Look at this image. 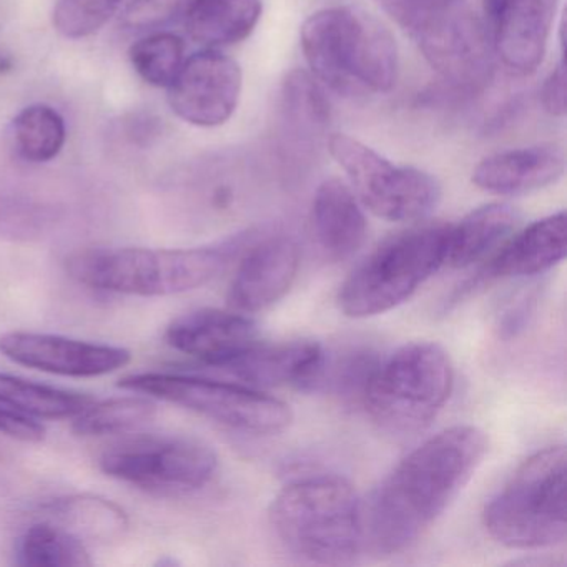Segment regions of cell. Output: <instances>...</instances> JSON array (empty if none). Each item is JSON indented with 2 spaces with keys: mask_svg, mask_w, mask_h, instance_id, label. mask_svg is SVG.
<instances>
[{
  "mask_svg": "<svg viewBox=\"0 0 567 567\" xmlns=\"http://www.w3.org/2000/svg\"><path fill=\"white\" fill-rule=\"evenodd\" d=\"M94 398L0 373V404L35 420H68L81 414Z\"/></svg>",
  "mask_w": 567,
  "mask_h": 567,
  "instance_id": "cb8c5ba5",
  "label": "cell"
},
{
  "mask_svg": "<svg viewBox=\"0 0 567 567\" xmlns=\"http://www.w3.org/2000/svg\"><path fill=\"white\" fill-rule=\"evenodd\" d=\"M0 353L32 370L72 378L114 373L132 360L125 348L29 331H12L0 338Z\"/></svg>",
  "mask_w": 567,
  "mask_h": 567,
  "instance_id": "5bb4252c",
  "label": "cell"
},
{
  "mask_svg": "<svg viewBox=\"0 0 567 567\" xmlns=\"http://www.w3.org/2000/svg\"><path fill=\"white\" fill-rule=\"evenodd\" d=\"M447 238L450 225H424L388 238L341 285L338 307L350 318L400 307L446 265Z\"/></svg>",
  "mask_w": 567,
  "mask_h": 567,
  "instance_id": "ba28073f",
  "label": "cell"
},
{
  "mask_svg": "<svg viewBox=\"0 0 567 567\" xmlns=\"http://www.w3.org/2000/svg\"><path fill=\"white\" fill-rule=\"evenodd\" d=\"M315 240L331 261L353 257L368 235V221L354 192L338 178L318 187L311 207Z\"/></svg>",
  "mask_w": 567,
  "mask_h": 567,
  "instance_id": "ffe728a7",
  "label": "cell"
},
{
  "mask_svg": "<svg viewBox=\"0 0 567 567\" xmlns=\"http://www.w3.org/2000/svg\"><path fill=\"white\" fill-rule=\"evenodd\" d=\"M540 104L544 111L553 117L566 115V64L560 59L557 68L550 72L540 89Z\"/></svg>",
  "mask_w": 567,
  "mask_h": 567,
  "instance_id": "836d02e7",
  "label": "cell"
},
{
  "mask_svg": "<svg viewBox=\"0 0 567 567\" xmlns=\"http://www.w3.org/2000/svg\"><path fill=\"white\" fill-rule=\"evenodd\" d=\"M217 467L212 447L181 436L134 437L114 444L101 457L107 476L164 496L202 489L214 480Z\"/></svg>",
  "mask_w": 567,
  "mask_h": 567,
  "instance_id": "8fae6325",
  "label": "cell"
},
{
  "mask_svg": "<svg viewBox=\"0 0 567 567\" xmlns=\"http://www.w3.org/2000/svg\"><path fill=\"white\" fill-rule=\"evenodd\" d=\"M157 408L147 398L127 396L94 401L74 417L79 436H107L144 426L154 420Z\"/></svg>",
  "mask_w": 567,
  "mask_h": 567,
  "instance_id": "f1b7e54d",
  "label": "cell"
},
{
  "mask_svg": "<svg viewBox=\"0 0 567 567\" xmlns=\"http://www.w3.org/2000/svg\"><path fill=\"white\" fill-rule=\"evenodd\" d=\"M14 71V59L6 52H0V75Z\"/></svg>",
  "mask_w": 567,
  "mask_h": 567,
  "instance_id": "e575fe53",
  "label": "cell"
},
{
  "mask_svg": "<svg viewBox=\"0 0 567 567\" xmlns=\"http://www.w3.org/2000/svg\"><path fill=\"white\" fill-rule=\"evenodd\" d=\"M416 42L434 72L456 91L477 92L493 78V49L464 0H377Z\"/></svg>",
  "mask_w": 567,
  "mask_h": 567,
  "instance_id": "8992f818",
  "label": "cell"
},
{
  "mask_svg": "<svg viewBox=\"0 0 567 567\" xmlns=\"http://www.w3.org/2000/svg\"><path fill=\"white\" fill-rule=\"evenodd\" d=\"M16 563L28 567L91 566L84 540L59 524L38 523L29 527L16 547Z\"/></svg>",
  "mask_w": 567,
  "mask_h": 567,
  "instance_id": "484cf974",
  "label": "cell"
},
{
  "mask_svg": "<svg viewBox=\"0 0 567 567\" xmlns=\"http://www.w3.org/2000/svg\"><path fill=\"white\" fill-rule=\"evenodd\" d=\"M121 386L161 398L241 433L267 436L280 433L291 423L287 403L248 384L188 374L141 373L124 378Z\"/></svg>",
  "mask_w": 567,
  "mask_h": 567,
  "instance_id": "9c48e42d",
  "label": "cell"
},
{
  "mask_svg": "<svg viewBox=\"0 0 567 567\" xmlns=\"http://www.w3.org/2000/svg\"><path fill=\"white\" fill-rule=\"evenodd\" d=\"M483 524L511 549H544L566 540V447H544L527 457L486 504Z\"/></svg>",
  "mask_w": 567,
  "mask_h": 567,
  "instance_id": "5b68a950",
  "label": "cell"
},
{
  "mask_svg": "<svg viewBox=\"0 0 567 567\" xmlns=\"http://www.w3.org/2000/svg\"><path fill=\"white\" fill-rule=\"evenodd\" d=\"M61 220V208L55 205L0 192V240L39 241L49 237Z\"/></svg>",
  "mask_w": 567,
  "mask_h": 567,
  "instance_id": "83f0119b",
  "label": "cell"
},
{
  "mask_svg": "<svg viewBox=\"0 0 567 567\" xmlns=\"http://www.w3.org/2000/svg\"><path fill=\"white\" fill-rule=\"evenodd\" d=\"M270 523L280 543L310 563H351L364 544L363 504L353 486L334 474L287 484L271 503Z\"/></svg>",
  "mask_w": 567,
  "mask_h": 567,
  "instance_id": "3957f363",
  "label": "cell"
},
{
  "mask_svg": "<svg viewBox=\"0 0 567 567\" xmlns=\"http://www.w3.org/2000/svg\"><path fill=\"white\" fill-rule=\"evenodd\" d=\"M559 0H483L487 41L514 75H530L543 64Z\"/></svg>",
  "mask_w": 567,
  "mask_h": 567,
  "instance_id": "4fadbf2b",
  "label": "cell"
},
{
  "mask_svg": "<svg viewBox=\"0 0 567 567\" xmlns=\"http://www.w3.org/2000/svg\"><path fill=\"white\" fill-rule=\"evenodd\" d=\"M52 519L81 540L112 543L122 539L128 529L125 511L112 501L92 494L62 497L45 506Z\"/></svg>",
  "mask_w": 567,
  "mask_h": 567,
  "instance_id": "603a6c76",
  "label": "cell"
},
{
  "mask_svg": "<svg viewBox=\"0 0 567 567\" xmlns=\"http://www.w3.org/2000/svg\"><path fill=\"white\" fill-rule=\"evenodd\" d=\"M12 147L19 157L32 164L54 161L68 141L64 118L44 104L31 105L16 115L9 127Z\"/></svg>",
  "mask_w": 567,
  "mask_h": 567,
  "instance_id": "d4e9b609",
  "label": "cell"
},
{
  "mask_svg": "<svg viewBox=\"0 0 567 567\" xmlns=\"http://www.w3.org/2000/svg\"><path fill=\"white\" fill-rule=\"evenodd\" d=\"M327 358V351L317 341H258L221 370H227L248 386H293L311 391L321 386Z\"/></svg>",
  "mask_w": 567,
  "mask_h": 567,
  "instance_id": "e0dca14e",
  "label": "cell"
},
{
  "mask_svg": "<svg viewBox=\"0 0 567 567\" xmlns=\"http://www.w3.org/2000/svg\"><path fill=\"white\" fill-rule=\"evenodd\" d=\"M124 0H58L54 28L68 39L91 38L117 12Z\"/></svg>",
  "mask_w": 567,
  "mask_h": 567,
  "instance_id": "4dcf8cb0",
  "label": "cell"
},
{
  "mask_svg": "<svg viewBox=\"0 0 567 567\" xmlns=\"http://www.w3.org/2000/svg\"><path fill=\"white\" fill-rule=\"evenodd\" d=\"M185 0H134L124 12L128 29H152L164 25L178 14Z\"/></svg>",
  "mask_w": 567,
  "mask_h": 567,
  "instance_id": "1f68e13d",
  "label": "cell"
},
{
  "mask_svg": "<svg viewBox=\"0 0 567 567\" xmlns=\"http://www.w3.org/2000/svg\"><path fill=\"white\" fill-rule=\"evenodd\" d=\"M241 240L215 247L184 248H91L65 261L78 284L111 293L137 297H168L187 293L214 280L237 255Z\"/></svg>",
  "mask_w": 567,
  "mask_h": 567,
  "instance_id": "277c9868",
  "label": "cell"
},
{
  "mask_svg": "<svg viewBox=\"0 0 567 567\" xmlns=\"http://www.w3.org/2000/svg\"><path fill=\"white\" fill-rule=\"evenodd\" d=\"M0 434L25 443H38L44 440L45 430L35 417L25 416L12 408L0 404Z\"/></svg>",
  "mask_w": 567,
  "mask_h": 567,
  "instance_id": "d6a6232c",
  "label": "cell"
},
{
  "mask_svg": "<svg viewBox=\"0 0 567 567\" xmlns=\"http://www.w3.org/2000/svg\"><path fill=\"white\" fill-rule=\"evenodd\" d=\"M564 171L566 157L559 145H530L483 158L473 171V184L487 194L516 197L556 184Z\"/></svg>",
  "mask_w": 567,
  "mask_h": 567,
  "instance_id": "ac0fdd59",
  "label": "cell"
},
{
  "mask_svg": "<svg viewBox=\"0 0 567 567\" xmlns=\"http://www.w3.org/2000/svg\"><path fill=\"white\" fill-rule=\"evenodd\" d=\"M328 151L350 178L358 200L388 221H416L427 217L441 200L433 175L396 165L347 134H331Z\"/></svg>",
  "mask_w": 567,
  "mask_h": 567,
  "instance_id": "30bf717a",
  "label": "cell"
},
{
  "mask_svg": "<svg viewBox=\"0 0 567 567\" xmlns=\"http://www.w3.org/2000/svg\"><path fill=\"white\" fill-rule=\"evenodd\" d=\"M300 38L311 75L337 94H388L396 85V42L363 9L343 6L315 12L301 25Z\"/></svg>",
  "mask_w": 567,
  "mask_h": 567,
  "instance_id": "7a4b0ae2",
  "label": "cell"
},
{
  "mask_svg": "<svg viewBox=\"0 0 567 567\" xmlns=\"http://www.w3.org/2000/svg\"><path fill=\"white\" fill-rule=\"evenodd\" d=\"M566 212L534 221L514 235L477 281L506 280V278L534 277L556 267L566 257Z\"/></svg>",
  "mask_w": 567,
  "mask_h": 567,
  "instance_id": "d6986e66",
  "label": "cell"
},
{
  "mask_svg": "<svg viewBox=\"0 0 567 567\" xmlns=\"http://www.w3.org/2000/svg\"><path fill=\"white\" fill-rule=\"evenodd\" d=\"M281 112L288 127L297 135H318L330 125L331 107L313 75L293 71L281 89Z\"/></svg>",
  "mask_w": 567,
  "mask_h": 567,
  "instance_id": "4316f807",
  "label": "cell"
},
{
  "mask_svg": "<svg viewBox=\"0 0 567 567\" xmlns=\"http://www.w3.org/2000/svg\"><path fill=\"white\" fill-rule=\"evenodd\" d=\"M519 224L513 205L489 204L467 214L460 224L450 225L446 264L453 268L473 267L496 250Z\"/></svg>",
  "mask_w": 567,
  "mask_h": 567,
  "instance_id": "7402d4cb",
  "label": "cell"
},
{
  "mask_svg": "<svg viewBox=\"0 0 567 567\" xmlns=\"http://www.w3.org/2000/svg\"><path fill=\"white\" fill-rule=\"evenodd\" d=\"M165 340L174 350L214 368H225L258 341V327L240 311H192L168 324Z\"/></svg>",
  "mask_w": 567,
  "mask_h": 567,
  "instance_id": "2e32d148",
  "label": "cell"
},
{
  "mask_svg": "<svg viewBox=\"0 0 567 567\" xmlns=\"http://www.w3.org/2000/svg\"><path fill=\"white\" fill-rule=\"evenodd\" d=\"M241 87L244 74L238 62L215 49H207L184 62L168 87V104L187 124L220 127L237 111Z\"/></svg>",
  "mask_w": 567,
  "mask_h": 567,
  "instance_id": "7c38bea8",
  "label": "cell"
},
{
  "mask_svg": "<svg viewBox=\"0 0 567 567\" xmlns=\"http://www.w3.org/2000/svg\"><path fill=\"white\" fill-rule=\"evenodd\" d=\"M487 450L483 430L460 424L411 451L364 504V543L384 556L413 546L456 499Z\"/></svg>",
  "mask_w": 567,
  "mask_h": 567,
  "instance_id": "6da1fadb",
  "label": "cell"
},
{
  "mask_svg": "<svg viewBox=\"0 0 567 567\" xmlns=\"http://www.w3.org/2000/svg\"><path fill=\"white\" fill-rule=\"evenodd\" d=\"M184 41L178 35L161 32L132 45L128 58L147 84L168 89L184 65Z\"/></svg>",
  "mask_w": 567,
  "mask_h": 567,
  "instance_id": "f546056e",
  "label": "cell"
},
{
  "mask_svg": "<svg viewBox=\"0 0 567 567\" xmlns=\"http://www.w3.org/2000/svg\"><path fill=\"white\" fill-rule=\"evenodd\" d=\"M300 268V248L293 238L271 235L248 248L228 290V305L240 313H257L290 291Z\"/></svg>",
  "mask_w": 567,
  "mask_h": 567,
  "instance_id": "9a60e30c",
  "label": "cell"
},
{
  "mask_svg": "<svg viewBox=\"0 0 567 567\" xmlns=\"http://www.w3.org/2000/svg\"><path fill=\"white\" fill-rule=\"evenodd\" d=\"M261 12V0H190L185 28L205 48H227L250 38Z\"/></svg>",
  "mask_w": 567,
  "mask_h": 567,
  "instance_id": "44dd1931",
  "label": "cell"
},
{
  "mask_svg": "<svg viewBox=\"0 0 567 567\" xmlns=\"http://www.w3.org/2000/svg\"><path fill=\"white\" fill-rule=\"evenodd\" d=\"M453 386L454 367L446 350L416 341L378 361L361 401L380 430L411 436L433 423Z\"/></svg>",
  "mask_w": 567,
  "mask_h": 567,
  "instance_id": "52a82bcc",
  "label": "cell"
}]
</instances>
